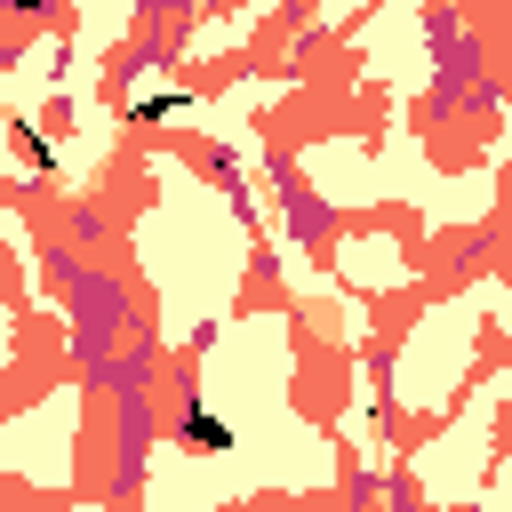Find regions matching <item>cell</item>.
Wrapping results in <instances>:
<instances>
[{
    "label": "cell",
    "mask_w": 512,
    "mask_h": 512,
    "mask_svg": "<svg viewBox=\"0 0 512 512\" xmlns=\"http://www.w3.org/2000/svg\"><path fill=\"white\" fill-rule=\"evenodd\" d=\"M8 8H40V0H8Z\"/></svg>",
    "instance_id": "cell-2"
},
{
    "label": "cell",
    "mask_w": 512,
    "mask_h": 512,
    "mask_svg": "<svg viewBox=\"0 0 512 512\" xmlns=\"http://www.w3.org/2000/svg\"><path fill=\"white\" fill-rule=\"evenodd\" d=\"M184 440H192L200 456H216V448H232V424H216V416H200V408H192V416H184Z\"/></svg>",
    "instance_id": "cell-1"
}]
</instances>
